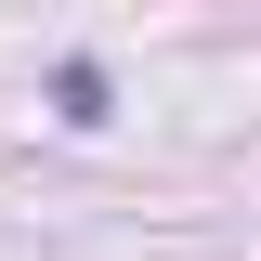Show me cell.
<instances>
[{"label": "cell", "mask_w": 261, "mask_h": 261, "mask_svg": "<svg viewBox=\"0 0 261 261\" xmlns=\"http://www.w3.org/2000/svg\"><path fill=\"white\" fill-rule=\"evenodd\" d=\"M53 105L92 130V118H105V65H92V53H65V65H53Z\"/></svg>", "instance_id": "1"}]
</instances>
